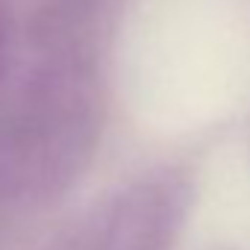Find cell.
I'll use <instances>...</instances> for the list:
<instances>
[{"instance_id": "6da1fadb", "label": "cell", "mask_w": 250, "mask_h": 250, "mask_svg": "<svg viewBox=\"0 0 250 250\" xmlns=\"http://www.w3.org/2000/svg\"><path fill=\"white\" fill-rule=\"evenodd\" d=\"M97 133L94 91L83 68L36 71L0 124V200L15 209L50 203L88 159Z\"/></svg>"}, {"instance_id": "7a4b0ae2", "label": "cell", "mask_w": 250, "mask_h": 250, "mask_svg": "<svg viewBox=\"0 0 250 250\" xmlns=\"http://www.w3.org/2000/svg\"><path fill=\"white\" fill-rule=\"evenodd\" d=\"M180 215L183 200L171 183H139L106 209L91 250H168Z\"/></svg>"}, {"instance_id": "3957f363", "label": "cell", "mask_w": 250, "mask_h": 250, "mask_svg": "<svg viewBox=\"0 0 250 250\" xmlns=\"http://www.w3.org/2000/svg\"><path fill=\"white\" fill-rule=\"evenodd\" d=\"M3 68H6V9L0 0V77H3Z\"/></svg>"}]
</instances>
